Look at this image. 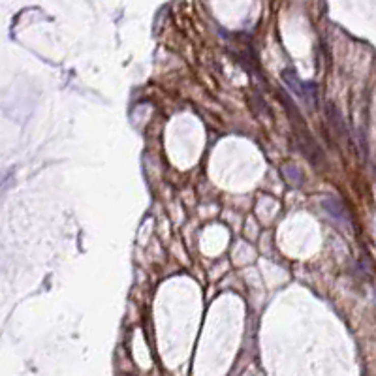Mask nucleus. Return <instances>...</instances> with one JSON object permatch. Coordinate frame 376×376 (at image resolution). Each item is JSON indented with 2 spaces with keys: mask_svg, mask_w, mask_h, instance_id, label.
Masks as SVG:
<instances>
[{
  "mask_svg": "<svg viewBox=\"0 0 376 376\" xmlns=\"http://www.w3.org/2000/svg\"><path fill=\"white\" fill-rule=\"evenodd\" d=\"M282 79L286 81V85L290 86L292 93L299 94L301 98L308 100L310 104L314 102V100H312V98H314V89H312V91H307V89H310L312 85H307V83H303V81L296 75V72H294V70H284V72H282Z\"/></svg>",
  "mask_w": 376,
  "mask_h": 376,
  "instance_id": "obj_1",
  "label": "nucleus"
},
{
  "mask_svg": "<svg viewBox=\"0 0 376 376\" xmlns=\"http://www.w3.org/2000/svg\"><path fill=\"white\" fill-rule=\"evenodd\" d=\"M324 205L329 209V213H331L337 220H346V211L342 209V205H340L339 199H327V201H324Z\"/></svg>",
  "mask_w": 376,
  "mask_h": 376,
  "instance_id": "obj_2",
  "label": "nucleus"
}]
</instances>
